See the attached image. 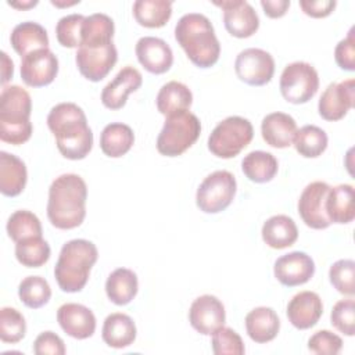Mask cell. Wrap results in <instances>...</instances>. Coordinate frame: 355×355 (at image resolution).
<instances>
[{
    "label": "cell",
    "instance_id": "1",
    "mask_svg": "<svg viewBox=\"0 0 355 355\" xmlns=\"http://www.w3.org/2000/svg\"><path fill=\"white\" fill-rule=\"evenodd\" d=\"M47 126L57 148L68 159H83L93 147V133L86 115L75 103H60L47 115Z\"/></svg>",
    "mask_w": 355,
    "mask_h": 355
},
{
    "label": "cell",
    "instance_id": "2",
    "mask_svg": "<svg viewBox=\"0 0 355 355\" xmlns=\"http://www.w3.org/2000/svg\"><path fill=\"white\" fill-rule=\"evenodd\" d=\"M87 186L75 173H64L55 178L49 189L47 218L61 230L75 229L86 216Z\"/></svg>",
    "mask_w": 355,
    "mask_h": 355
},
{
    "label": "cell",
    "instance_id": "3",
    "mask_svg": "<svg viewBox=\"0 0 355 355\" xmlns=\"http://www.w3.org/2000/svg\"><path fill=\"white\" fill-rule=\"evenodd\" d=\"M175 39L198 68H209L219 60V40L211 21L202 14L189 12L180 17L175 26Z\"/></svg>",
    "mask_w": 355,
    "mask_h": 355
},
{
    "label": "cell",
    "instance_id": "4",
    "mask_svg": "<svg viewBox=\"0 0 355 355\" xmlns=\"http://www.w3.org/2000/svg\"><path fill=\"white\" fill-rule=\"evenodd\" d=\"M97 247L85 239L67 241L54 266V277L58 287L65 293L80 291L90 275L92 266L97 262Z\"/></svg>",
    "mask_w": 355,
    "mask_h": 355
},
{
    "label": "cell",
    "instance_id": "5",
    "mask_svg": "<svg viewBox=\"0 0 355 355\" xmlns=\"http://www.w3.org/2000/svg\"><path fill=\"white\" fill-rule=\"evenodd\" d=\"M32 100L29 93L18 86H4L0 94V139L19 146L32 136Z\"/></svg>",
    "mask_w": 355,
    "mask_h": 355
},
{
    "label": "cell",
    "instance_id": "6",
    "mask_svg": "<svg viewBox=\"0 0 355 355\" xmlns=\"http://www.w3.org/2000/svg\"><path fill=\"white\" fill-rule=\"evenodd\" d=\"M200 119L189 110L166 116L157 137V150L165 157H178L189 150L200 137Z\"/></svg>",
    "mask_w": 355,
    "mask_h": 355
},
{
    "label": "cell",
    "instance_id": "7",
    "mask_svg": "<svg viewBox=\"0 0 355 355\" xmlns=\"http://www.w3.org/2000/svg\"><path fill=\"white\" fill-rule=\"evenodd\" d=\"M254 128L243 116H227L220 121L208 137V150L219 158H233L239 155L252 140Z\"/></svg>",
    "mask_w": 355,
    "mask_h": 355
},
{
    "label": "cell",
    "instance_id": "8",
    "mask_svg": "<svg viewBox=\"0 0 355 355\" xmlns=\"http://www.w3.org/2000/svg\"><path fill=\"white\" fill-rule=\"evenodd\" d=\"M236 178L229 171H215L209 173L198 186L196 204L205 214L225 211L236 196Z\"/></svg>",
    "mask_w": 355,
    "mask_h": 355
},
{
    "label": "cell",
    "instance_id": "9",
    "mask_svg": "<svg viewBox=\"0 0 355 355\" xmlns=\"http://www.w3.org/2000/svg\"><path fill=\"white\" fill-rule=\"evenodd\" d=\"M280 93L291 104L308 103L319 89L316 69L304 61H295L284 67L280 82Z\"/></svg>",
    "mask_w": 355,
    "mask_h": 355
},
{
    "label": "cell",
    "instance_id": "10",
    "mask_svg": "<svg viewBox=\"0 0 355 355\" xmlns=\"http://www.w3.org/2000/svg\"><path fill=\"white\" fill-rule=\"evenodd\" d=\"M234 71L237 78L244 83L250 86H263L273 78L275 60L268 51L250 47L237 54Z\"/></svg>",
    "mask_w": 355,
    "mask_h": 355
},
{
    "label": "cell",
    "instance_id": "11",
    "mask_svg": "<svg viewBox=\"0 0 355 355\" xmlns=\"http://www.w3.org/2000/svg\"><path fill=\"white\" fill-rule=\"evenodd\" d=\"M330 186L326 182H312L301 193L298 200V214L302 222L311 229H326L331 225L326 214V198Z\"/></svg>",
    "mask_w": 355,
    "mask_h": 355
},
{
    "label": "cell",
    "instance_id": "12",
    "mask_svg": "<svg viewBox=\"0 0 355 355\" xmlns=\"http://www.w3.org/2000/svg\"><path fill=\"white\" fill-rule=\"evenodd\" d=\"M118 51L114 43L101 47H79L75 55L76 67L82 76L90 82H100L114 68Z\"/></svg>",
    "mask_w": 355,
    "mask_h": 355
},
{
    "label": "cell",
    "instance_id": "13",
    "mask_svg": "<svg viewBox=\"0 0 355 355\" xmlns=\"http://www.w3.org/2000/svg\"><path fill=\"white\" fill-rule=\"evenodd\" d=\"M223 10V24L226 31L239 39L252 36L259 28V18L252 6L243 0L214 1Z\"/></svg>",
    "mask_w": 355,
    "mask_h": 355
},
{
    "label": "cell",
    "instance_id": "14",
    "mask_svg": "<svg viewBox=\"0 0 355 355\" xmlns=\"http://www.w3.org/2000/svg\"><path fill=\"white\" fill-rule=\"evenodd\" d=\"M355 101V80L347 79L340 83H330L322 93L318 111L326 121H340L354 107Z\"/></svg>",
    "mask_w": 355,
    "mask_h": 355
},
{
    "label": "cell",
    "instance_id": "15",
    "mask_svg": "<svg viewBox=\"0 0 355 355\" xmlns=\"http://www.w3.org/2000/svg\"><path fill=\"white\" fill-rule=\"evenodd\" d=\"M58 73V58L50 49L36 50L21 61V78L31 87L50 85Z\"/></svg>",
    "mask_w": 355,
    "mask_h": 355
},
{
    "label": "cell",
    "instance_id": "16",
    "mask_svg": "<svg viewBox=\"0 0 355 355\" xmlns=\"http://www.w3.org/2000/svg\"><path fill=\"white\" fill-rule=\"evenodd\" d=\"M226 320L225 306L215 295L204 294L196 298L189 311V322L200 334L211 336Z\"/></svg>",
    "mask_w": 355,
    "mask_h": 355
},
{
    "label": "cell",
    "instance_id": "17",
    "mask_svg": "<svg viewBox=\"0 0 355 355\" xmlns=\"http://www.w3.org/2000/svg\"><path fill=\"white\" fill-rule=\"evenodd\" d=\"M275 277L286 287H295L305 284L315 273L313 259L302 252L293 251L276 259L273 266Z\"/></svg>",
    "mask_w": 355,
    "mask_h": 355
},
{
    "label": "cell",
    "instance_id": "18",
    "mask_svg": "<svg viewBox=\"0 0 355 355\" xmlns=\"http://www.w3.org/2000/svg\"><path fill=\"white\" fill-rule=\"evenodd\" d=\"M136 55L139 62L150 73L161 75L171 69L173 64V53L169 44L154 36L140 37L136 43Z\"/></svg>",
    "mask_w": 355,
    "mask_h": 355
},
{
    "label": "cell",
    "instance_id": "19",
    "mask_svg": "<svg viewBox=\"0 0 355 355\" xmlns=\"http://www.w3.org/2000/svg\"><path fill=\"white\" fill-rule=\"evenodd\" d=\"M57 322L60 327L76 340H85L94 334L96 316L82 304L67 302L57 311Z\"/></svg>",
    "mask_w": 355,
    "mask_h": 355
},
{
    "label": "cell",
    "instance_id": "20",
    "mask_svg": "<svg viewBox=\"0 0 355 355\" xmlns=\"http://www.w3.org/2000/svg\"><path fill=\"white\" fill-rule=\"evenodd\" d=\"M143 83L141 73L130 67H123L116 76L104 86L101 92V103L108 110H121L126 104V97L136 92Z\"/></svg>",
    "mask_w": 355,
    "mask_h": 355
},
{
    "label": "cell",
    "instance_id": "21",
    "mask_svg": "<svg viewBox=\"0 0 355 355\" xmlns=\"http://www.w3.org/2000/svg\"><path fill=\"white\" fill-rule=\"evenodd\" d=\"M286 312L288 322L295 329L306 330L319 322L323 313V304L316 293L300 291L290 300Z\"/></svg>",
    "mask_w": 355,
    "mask_h": 355
},
{
    "label": "cell",
    "instance_id": "22",
    "mask_svg": "<svg viewBox=\"0 0 355 355\" xmlns=\"http://www.w3.org/2000/svg\"><path fill=\"white\" fill-rule=\"evenodd\" d=\"M297 132V122L284 112L268 114L261 123L262 139L275 148H286L293 144Z\"/></svg>",
    "mask_w": 355,
    "mask_h": 355
},
{
    "label": "cell",
    "instance_id": "23",
    "mask_svg": "<svg viewBox=\"0 0 355 355\" xmlns=\"http://www.w3.org/2000/svg\"><path fill=\"white\" fill-rule=\"evenodd\" d=\"M244 322L248 337L258 344L272 341L280 330L279 316L269 306L254 308L247 313Z\"/></svg>",
    "mask_w": 355,
    "mask_h": 355
},
{
    "label": "cell",
    "instance_id": "24",
    "mask_svg": "<svg viewBox=\"0 0 355 355\" xmlns=\"http://www.w3.org/2000/svg\"><path fill=\"white\" fill-rule=\"evenodd\" d=\"M28 180L26 166L14 154L0 151V191L7 197L22 193Z\"/></svg>",
    "mask_w": 355,
    "mask_h": 355
},
{
    "label": "cell",
    "instance_id": "25",
    "mask_svg": "<svg viewBox=\"0 0 355 355\" xmlns=\"http://www.w3.org/2000/svg\"><path fill=\"white\" fill-rule=\"evenodd\" d=\"M10 42L12 49L22 58L36 50L49 49V36L46 29L40 24L32 21L18 24L11 32Z\"/></svg>",
    "mask_w": 355,
    "mask_h": 355
},
{
    "label": "cell",
    "instance_id": "26",
    "mask_svg": "<svg viewBox=\"0 0 355 355\" xmlns=\"http://www.w3.org/2000/svg\"><path fill=\"white\" fill-rule=\"evenodd\" d=\"M101 337L111 348H126L136 340V324L126 313H111L104 320Z\"/></svg>",
    "mask_w": 355,
    "mask_h": 355
},
{
    "label": "cell",
    "instance_id": "27",
    "mask_svg": "<svg viewBox=\"0 0 355 355\" xmlns=\"http://www.w3.org/2000/svg\"><path fill=\"white\" fill-rule=\"evenodd\" d=\"M262 240L275 250H283L293 245L298 239L295 222L287 215L270 216L262 226Z\"/></svg>",
    "mask_w": 355,
    "mask_h": 355
},
{
    "label": "cell",
    "instance_id": "28",
    "mask_svg": "<svg viewBox=\"0 0 355 355\" xmlns=\"http://www.w3.org/2000/svg\"><path fill=\"white\" fill-rule=\"evenodd\" d=\"M326 214L331 223H349L355 218L354 187L351 184H338L330 187L326 198Z\"/></svg>",
    "mask_w": 355,
    "mask_h": 355
},
{
    "label": "cell",
    "instance_id": "29",
    "mask_svg": "<svg viewBox=\"0 0 355 355\" xmlns=\"http://www.w3.org/2000/svg\"><path fill=\"white\" fill-rule=\"evenodd\" d=\"M137 276L128 268H118L110 273L105 282V293L115 305L129 304L137 294Z\"/></svg>",
    "mask_w": 355,
    "mask_h": 355
},
{
    "label": "cell",
    "instance_id": "30",
    "mask_svg": "<svg viewBox=\"0 0 355 355\" xmlns=\"http://www.w3.org/2000/svg\"><path fill=\"white\" fill-rule=\"evenodd\" d=\"M135 143V135L130 126L112 122L108 123L100 135V148L101 151L111 158H119L125 155Z\"/></svg>",
    "mask_w": 355,
    "mask_h": 355
},
{
    "label": "cell",
    "instance_id": "31",
    "mask_svg": "<svg viewBox=\"0 0 355 355\" xmlns=\"http://www.w3.org/2000/svg\"><path fill=\"white\" fill-rule=\"evenodd\" d=\"M114 21L103 12L85 17L79 47H101L112 43Z\"/></svg>",
    "mask_w": 355,
    "mask_h": 355
},
{
    "label": "cell",
    "instance_id": "32",
    "mask_svg": "<svg viewBox=\"0 0 355 355\" xmlns=\"http://www.w3.org/2000/svg\"><path fill=\"white\" fill-rule=\"evenodd\" d=\"M155 103H157V110L162 115L168 116L178 111L189 110L193 103V94L184 83L178 80H171L159 89Z\"/></svg>",
    "mask_w": 355,
    "mask_h": 355
},
{
    "label": "cell",
    "instance_id": "33",
    "mask_svg": "<svg viewBox=\"0 0 355 355\" xmlns=\"http://www.w3.org/2000/svg\"><path fill=\"white\" fill-rule=\"evenodd\" d=\"M241 169L245 178L254 183L270 182L279 169L273 154L262 150L248 153L241 161Z\"/></svg>",
    "mask_w": 355,
    "mask_h": 355
},
{
    "label": "cell",
    "instance_id": "34",
    "mask_svg": "<svg viewBox=\"0 0 355 355\" xmlns=\"http://www.w3.org/2000/svg\"><path fill=\"white\" fill-rule=\"evenodd\" d=\"M172 15V1L137 0L133 3V17L144 28H161Z\"/></svg>",
    "mask_w": 355,
    "mask_h": 355
},
{
    "label": "cell",
    "instance_id": "35",
    "mask_svg": "<svg viewBox=\"0 0 355 355\" xmlns=\"http://www.w3.org/2000/svg\"><path fill=\"white\" fill-rule=\"evenodd\" d=\"M294 147L297 153L305 158H316L327 148V135L316 125H305L297 129L294 136Z\"/></svg>",
    "mask_w": 355,
    "mask_h": 355
},
{
    "label": "cell",
    "instance_id": "36",
    "mask_svg": "<svg viewBox=\"0 0 355 355\" xmlns=\"http://www.w3.org/2000/svg\"><path fill=\"white\" fill-rule=\"evenodd\" d=\"M50 245L43 237H31L15 243L17 261L26 268H40L50 258Z\"/></svg>",
    "mask_w": 355,
    "mask_h": 355
},
{
    "label": "cell",
    "instance_id": "37",
    "mask_svg": "<svg viewBox=\"0 0 355 355\" xmlns=\"http://www.w3.org/2000/svg\"><path fill=\"white\" fill-rule=\"evenodd\" d=\"M6 229L8 237L15 243L31 237L42 236V223L39 218L33 212L26 209H19L11 214L7 220Z\"/></svg>",
    "mask_w": 355,
    "mask_h": 355
},
{
    "label": "cell",
    "instance_id": "38",
    "mask_svg": "<svg viewBox=\"0 0 355 355\" xmlns=\"http://www.w3.org/2000/svg\"><path fill=\"white\" fill-rule=\"evenodd\" d=\"M18 297L28 308L37 309L49 302L51 288L44 277L28 276L18 286Z\"/></svg>",
    "mask_w": 355,
    "mask_h": 355
},
{
    "label": "cell",
    "instance_id": "39",
    "mask_svg": "<svg viewBox=\"0 0 355 355\" xmlns=\"http://www.w3.org/2000/svg\"><path fill=\"white\" fill-rule=\"evenodd\" d=\"M26 322L24 315L11 306H4L0 311V338L3 343L15 344L25 337Z\"/></svg>",
    "mask_w": 355,
    "mask_h": 355
},
{
    "label": "cell",
    "instance_id": "40",
    "mask_svg": "<svg viewBox=\"0 0 355 355\" xmlns=\"http://www.w3.org/2000/svg\"><path fill=\"white\" fill-rule=\"evenodd\" d=\"M331 286L341 294L352 297L355 294V262L352 259H338L329 269Z\"/></svg>",
    "mask_w": 355,
    "mask_h": 355
},
{
    "label": "cell",
    "instance_id": "41",
    "mask_svg": "<svg viewBox=\"0 0 355 355\" xmlns=\"http://www.w3.org/2000/svg\"><path fill=\"white\" fill-rule=\"evenodd\" d=\"M83 21L85 17L82 14H69L60 18L55 25V36L58 43L68 49H79L82 42Z\"/></svg>",
    "mask_w": 355,
    "mask_h": 355
},
{
    "label": "cell",
    "instance_id": "42",
    "mask_svg": "<svg viewBox=\"0 0 355 355\" xmlns=\"http://www.w3.org/2000/svg\"><path fill=\"white\" fill-rule=\"evenodd\" d=\"M212 351L215 355H243L245 352L241 337L230 327H219L212 333Z\"/></svg>",
    "mask_w": 355,
    "mask_h": 355
},
{
    "label": "cell",
    "instance_id": "43",
    "mask_svg": "<svg viewBox=\"0 0 355 355\" xmlns=\"http://www.w3.org/2000/svg\"><path fill=\"white\" fill-rule=\"evenodd\" d=\"M331 324L343 334H355V302L352 298L340 300L334 304L330 313Z\"/></svg>",
    "mask_w": 355,
    "mask_h": 355
},
{
    "label": "cell",
    "instance_id": "44",
    "mask_svg": "<svg viewBox=\"0 0 355 355\" xmlns=\"http://www.w3.org/2000/svg\"><path fill=\"white\" fill-rule=\"evenodd\" d=\"M341 337L330 330H319L308 340V349L318 355H336L341 351Z\"/></svg>",
    "mask_w": 355,
    "mask_h": 355
},
{
    "label": "cell",
    "instance_id": "45",
    "mask_svg": "<svg viewBox=\"0 0 355 355\" xmlns=\"http://www.w3.org/2000/svg\"><path fill=\"white\" fill-rule=\"evenodd\" d=\"M355 28L352 26L345 39L340 40L334 49L337 65L344 71H355Z\"/></svg>",
    "mask_w": 355,
    "mask_h": 355
},
{
    "label": "cell",
    "instance_id": "46",
    "mask_svg": "<svg viewBox=\"0 0 355 355\" xmlns=\"http://www.w3.org/2000/svg\"><path fill=\"white\" fill-rule=\"evenodd\" d=\"M33 352L36 355H64L65 345L62 338L55 333L43 331L33 341Z\"/></svg>",
    "mask_w": 355,
    "mask_h": 355
},
{
    "label": "cell",
    "instance_id": "47",
    "mask_svg": "<svg viewBox=\"0 0 355 355\" xmlns=\"http://www.w3.org/2000/svg\"><path fill=\"white\" fill-rule=\"evenodd\" d=\"M337 3L334 0H301L300 7L312 18H324L333 12Z\"/></svg>",
    "mask_w": 355,
    "mask_h": 355
},
{
    "label": "cell",
    "instance_id": "48",
    "mask_svg": "<svg viewBox=\"0 0 355 355\" xmlns=\"http://www.w3.org/2000/svg\"><path fill=\"white\" fill-rule=\"evenodd\" d=\"M261 6L263 8L265 15H268L269 18H280L287 12L290 7V1L288 0H261Z\"/></svg>",
    "mask_w": 355,
    "mask_h": 355
},
{
    "label": "cell",
    "instance_id": "49",
    "mask_svg": "<svg viewBox=\"0 0 355 355\" xmlns=\"http://www.w3.org/2000/svg\"><path fill=\"white\" fill-rule=\"evenodd\" d=\"M0 55H1V85H6L12 78L14 64L6 51H1Z\"/></svg>",
    "mask_w": 355,
    "mask_h": 355
},
{
    "label": "cell",
    "instance_id": "50",
    "mask_svg": "<svg viewBox=\"0 0 355 355\" xmlns=\"http://www.w3.org/2000/svg\"><path fill=\"white\" fill-rule=\"evenodd\" d=\"M8 6L14 7V8H19V10H25V8H31L35 7L37 4V0H31V1H7Z\"/></svg>",
    "mask_w": 355,
    "mask_h": 355
},
{
    "label": "cell",
    "instance_id": "51",
    "mask_svg": "<svg viewBox=\"0 0 355 355\" xmlns=\"http://www.w3.org/2000/svg\"><path fill=\"white\" fill-rule=\"evenodd\" d=\"M79 1H64V3H60V1H54V0H51V4L53 6H55V7H68V6H73V4H78Z\"/></svg>",
    "mask_w": 355,
    "mask_h": 355
}]
</instances>
